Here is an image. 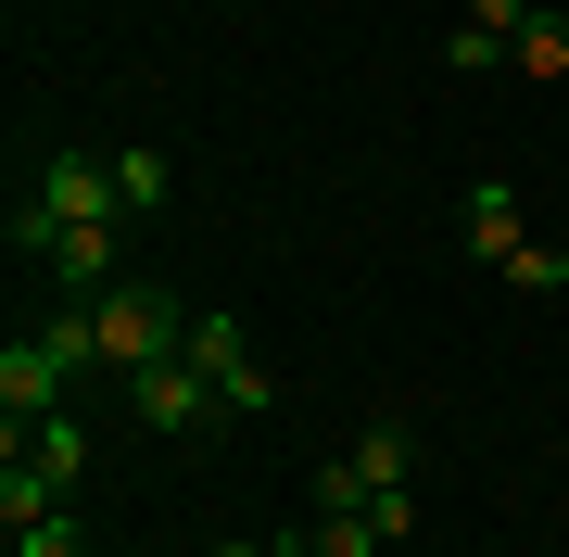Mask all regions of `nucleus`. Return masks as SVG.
Masks as SVG:
<instances>
[{
	"instance_id": "nucleus-13",
	"label": "nucleus",
	"mask_w": 569,
	"mask_h": 557,
	"mask_svg": "<svg viewBox=\"0 0 569 557\" xmlns=\"http://www.w3.org/2000/svg\"><path fill=\"white\" fill-rule=\"evenodd\" d=\"M279 557H317V533H279Z\"/></svg>"
},
{
	"instance_id": "nucleus-6",
	"label": "nucleus",
	"mask_w": 569,
	"mask_h": 557,
	"mask_svg": "<svg viewBox=\"0 0 569 557\" xmlns=\"http://www.w3.org/2000/svg\"><path fill=\"white\" fill-rule=\"evenodd\" d=\"M456 241L481 253L493 279H507L519 253H531V216H519V190H507V178H468V190H456Z\"/></svg>"
},
{
	"instance_id": "nucleus-10",
	"label": "nucleus",
	"mask_w": 569,
	"mask_h": 557,
	"mask_svg": "<svg viewBox=\"0 0 569 557\" xmlns=\"http://www.w3.org/2000/svg\"><path fill=\"white\" fill-rule=\"evenodd\" d=\"M13 557H89V533H77V507H51V519H26V533H13Z\"/></svg>"
},
{
	"instance_id": "nucleus-2",
	"label": "nucleus",
	"mask_w": 569,
	"mask_h": 557,
	"mask_svg": "<svg viewBox=\"0 0 569 557\" xmlns=\"http://www.w3.org/2000/svg\"><path fill=\"white\" fill-rule=\"evenodd\" d=\"M89 317H102V368H114V380H127V368H164V355L190 342V305H178L164 279H114Z\"/></svg>"
},
{
	"instance_id": "nucleus-9",
	"label": "nucleus",
	"mask_w": 569,
	"mask_h": 557,
	"mask_svg": "<svg viewBox=\"0 0 569 557\" xmlns=\"http://www.w3.org/2000/svg\"><path fill=\"white\" fill-rule=\"evenodd\" d=\"M114 190H127V216H164V190H178V166L127 140V152H114Z\"/></svg>"
},
{
	"instance_id": "nucleus-12",
	"label": "nucleus",
	"mask_w": 569,
	"mask_h": 557,
	"mask_svg": "<svg viewBox=\"0 0 569 557\" xmlns=\"http://www.w3.org/2000/svg\"><path fill=\"white\" fill-rule=\"evenodd\" d=\"M216 557H279V545H253V533H228V545H216Z\"/></svg>"
},
{
	"instance_id": "nucleus-4",
	"label": "nucleus",
	"mask_w": 569,
	"mask_h": 557,
	"mask_svg": "<svg viewBox=\"0 0 569 557\" xmlns=\"http://www.w3.org/2000/svg\"><path fill=\"white\" fill-rule=\"evenodd\" d=\"M127 418H140L152 444H190V431L228 418V406H216V380L190 368V355H164V368H127Z\"/></svg>"
},
{
	"instance_id": "nucleus-11",
	"label": "nucleus",
	"mask_w": 569,
	"mask_h": 557,
	"mask_svg": "<svg viewBox=\"0 0 569 557\" xmlns=\"http://www.w3.org/2000/svg\"><path fill=\"white\" fill-rule=\"evenodd\" d=\"M456 26H481V39H519V26H531V0H468Z\"/></svg>"
},
{
	"instance_id": "nucleus-3",
	"label": "nucleus",
	"mask_w": 569,
	"mask_h": 557,
	"mask_svg": "<svg viewBox=\"0 0 569 557\" xmlns=\"http://www.w3.org/2000/svg\"><path fill=\"white\" fill-rule=\"evenodd\" d=\"M406 469H418L406 418H367V431H355V444L305 481V507H406Z\"/></svg>"
},
{
	"instance_id": "nucleus-8",
	"label": "nucleus",
	"mask_w": 569,
	"mask_h": 557,
	"mask_svg": "<svg viewBox=\"0 0 569 557\" xmlns=\"http://www.w3.org/2000/svg\"><path fill=\"white\" fill-rule=\"evenodd\" d=\"M507 77H569V13H545V0H531V26L507 39Z\"/></svg>"
},
{
	"instance_id": "nucleus-5",
	"label": "nucleus",
	"mask_w": 569,
	"mask_h": 557,
	"mask_svg": "<svg viewBox=\"0 0 569 557\" xmlns=\"http://www.w3.org/2000/svg\"><path fill=\"white\" fill-rule=\"evenodd\" d=\"M178 355H190V368L216 380V406H228V418H253L266 392H279V380L253 368V330H241V317H228V305H203V317H190V342H178Z\"/></svg>"
},
{
	"instance_id": "nucleus-1",
	"label": "nucleus",
	"mask_w": 569,
	"mask_h": 557,
	"mask_svg": "<svg viewBox=\"0 0 569 557\" xmlns=\"http://www.w3.org/2000/svg\"><path fill=\"white\" fill-rule=\"evenodd\" d=\"M102 216H127L114 152H51V166H39V190H26L13 216H0V241H13V253H39L51 228H102Z\"/></svg>"
},
{
	"instance_id": "nucleus-7",
	"label": "nucleus",
	"mask_w": 569,
	"mask_h": 557,
	"mask_svg": "<svg viewBox=\"0 0 569 557\" xmlns=\"http://www.w3.org/2000/svg\"><path fill=\"white\" fill-rule=\"evenodd\" d=\"M0 418H13V431H39V418H63V355L51 342H0Z\"/></svg>"
}]
</instances>
